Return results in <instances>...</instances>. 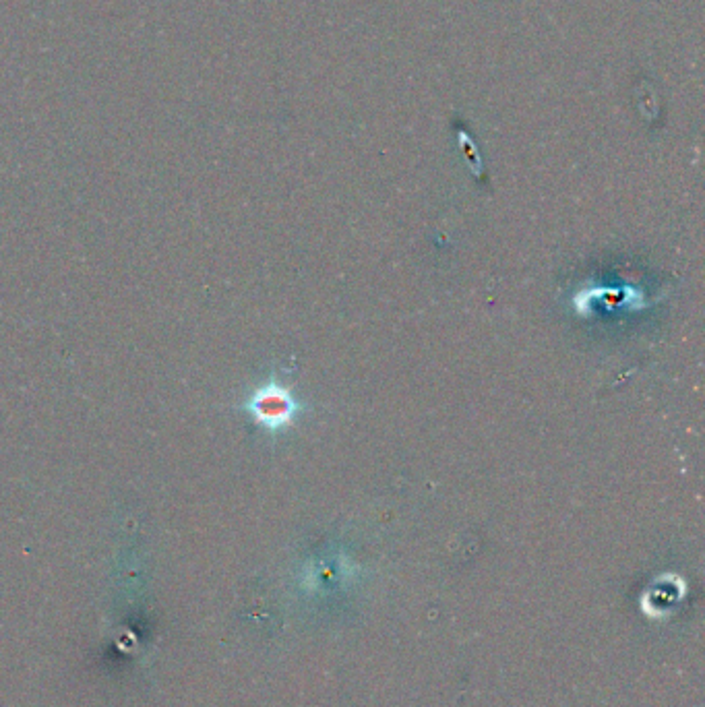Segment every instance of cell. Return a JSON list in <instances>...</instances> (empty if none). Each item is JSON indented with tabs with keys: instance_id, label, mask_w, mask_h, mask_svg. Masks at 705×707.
Masks as SVG:
<instances>
[{
	"instance_id": "6da1fadb",
	"label": "cell",
	"mask_w": 705,
	"mask_h": 707,
	"mask_svg": "<svg viewBox=\"0 0 705 707\" xmlns=\"http://www.w3.org/2000/svg\"><path fill=\"white\" fill-rule=\"evenodd\" d=\"M244 408L249 410L257 424L271 430V433H280V430L288 428L302 410L292 391L278 381H269L255 389Z\"/></svg>"
}]
</instances>
